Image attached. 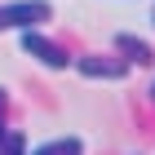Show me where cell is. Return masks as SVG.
<instances>
[{"label":"cell","mask_w":155,"mask_h":155,"mask_svg":"<svg viewBox=\"0 0 155 155\" xmlns=\"http://www.w3.org/2000/svg\"><path fill=\"white\" fill-rule=\"evenodd\" d=\"M75 71L89 75V80H124L129 75V62L111 58V53H89V58H75Z\"/></svg>","instance_id":"3"},{"label":"cell","mask_w":155,"mask_h":155,"mask_svg":"<svg viewBox=\"0 0 155 155\" xmlns=\"http://www.w3.org/2000/svg\"><path fill=\"white\" fill-rule=\"evenodd\" d=\"M0 155H27V137H22V133H5Z\"/></svg>","instance_id":"6"},{"label":"cell","mask_w":155,"mask_h":155,"mask_svg":"<svg viewBox=\"0 0 155 155\" xmlns=\"http://www.w3.org/2000/svg\"><path fill=\"white\" fill-rule=\"evenodd\" d=\"M151 27H155V9H151Z\"/></svg>","instance_id":"8"},{"label":"cell","mask_w":155,"mask_h":155,"mask_svg":"<svg viewBox=\"0 0 155 155\" xmlns=\"http://www.w3.org/2000/svg\"><path fill=\"white\" fill-rule=\"evenodd\" d=\"M18 45H22L27 58H36L40 67H49V71H62V67H71V53L58 45V40L40 36V27H27L22 36H18Z\"/></svg>","instance_id":"2"},{"label":"cell","mask_w":155,"mask_h":155,"mask_svg":"<svg viewBox=\"0 0 155 155\" xmlns=\"http://www.w3.org/2000/svg\"><path fill=\"white\" fill-rule=\"evenodd\" d=\"M5 133L9 129H5V89H0V142H5Z\"/></svg>","instance_id":"7"},{"label":"cell","mask_w":155,"mask_h":155,"mask_svg":"<svg viewBox=\"0 0 155 155\" xmlns=\"http://www.w3.org/2000/svg\"><path fill=\"white\" fill-rule=\"evenodd\" d=\"M53 18L49 0H9L0 5V31H27V27H40Z\"/></svg>","instance_id":"1"},{"label":"cell","mask_w":155,"mask_h":155,"mask_svg":"<svg viewBox=\"0 0 155 155\" xmlns=\"http://www.w3.org/2000/svg\"><path fill=\"white\" fill-rule=\"evenodd\" d=\"M151 97H155V84H151Z\"/></svg>","instance_id":"9"},{"label":"cell","mask_w":155,"mask_h":155,"mask_svg":"<svg viewBox=\"0 0 155 155\" xmlns=\"http://www.w3.org/2000/svg\"><path fill=\"white\" fill-rule=\"evenodd\" d=\"M115 49L124 53V62H137V67L155 62V49H151V40H142V36H129V31H120V36H115Z\"/></svg>","instance_id":"4"},{"label":"cell","mask_w":155,"mask_h":155,"mask_svg":"<svg viewBox=\"0 0 155 155\" xmlns=\"http://www.w3.org/2000/svg\"><path fill=\"white\" fill-rule=\"evenodd\" d=\"M80 151H84L80 137H53V142H40L31 155H80Z\"/></svg>","instance_id":"5"}]
</instances>
